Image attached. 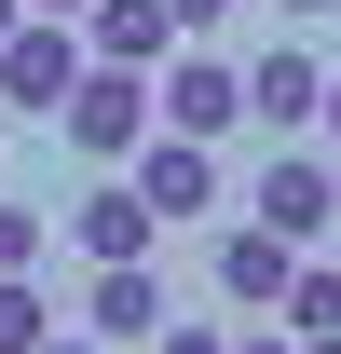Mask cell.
<instances>
[{
	"label": "cell",
	"instance_id": "cell-13",
	"mask_svg": "<svg viewBox=\"0 0 341 354\" xmlns=\"http://www.w3.org/2000/svg\"><path fill=\"white\" fill-rule=\"evenodd\" d=\"M42 245H55V218H42V205H14V191H0V272H42Z\"/></svg>",
	"mask_w": 341,
	"mask_h": 354
},
{
	"label": "cell",
	"instance_id": "cell-2",
	"mask_svg": "<svg viewBox=\"0 0 341 354\" xmlns=\"http://www.w3.org/2000/svg\"><path fill=\"white\" fill-rule=\"evenodd\" d=\"M82 68H96V41H82V28H69V14H28V28L0 41V109H28V123H55Z\"/></svg>",
	"mask_w": 341,
	"mask_h": 354
},
{
	"label": "cell",
	"instance_id": "cell-9",
	"mask_svg": "<svg viewBox=\"0 0 341 354\" xmlns=\"http://www.w3.org/2000/svg\"><path fill=\"white\" fill-rule=\"evenodd\" d=\"M164 123H177V136H232V123H246V68L177 55V68H164Z\"/></svg>",
	"mask_w": 341,
	"mask_h": 354
},
{
	"label": "cell",
	"instance_id": "cell-19",
	"mask_svg": "<svg viewBox=\"0 0 341 354\" xmlns=\"http://www.w3.org/2000/svg\"><path fill=\"white\" fill-rule=\"evenodd\" d=\"M273 14H287V28H300V14H341V0H273Z\"/></svg>",
	"mask_w": 341,
	"mask_h": 354
},
{
	"label": "cell",
	"instance_id": "cell-8",
	"mask_svg": "<svg viewBox=\"0 0 341 354\" xmlns=\"http://www.w3.org/2000/svg\"><path fill=\"white\" fill-rule=\"evenodd\" d=\"M246 123H273V136H300V123H328V68H314L300 41H273V55L246 68Z\"/></svg>",
	"mask_w": 341,
	"mask_h": 354
},
{
	"label": "cell",
	"instance_id": "cell-17",
	"mask_svg": "<svg viewBox=\"0 0 341 354\" xmlns=\"http://www.w3.org/2000/svg\"><path fill=\"white\" fill-rule=\"evenodd\" d=\"M218 14H232V0H177V28H218Z\"/></svg>",
	"mask_w": 341,
	"mask_h": 354
},
{
	"label": "cell",
	"instance_id": "cell-5",
	"mask_svg": "<svg viewBox=\"0 0 341 354\" xmlns=\"http://www.w3.org/2000/svg\"><path fill=\"white\" fill-rule=\"evenodd\" d=\"M205 272H218V300H232V313H287V272H300V245H287L273 218H232Z\"/></svg>",
	"mask_w": 341,
	"mask_h": 354
},
{
	"label": "cell",
	"instance_id": "cell-11",
	"mask_svg": "<svg viewBox=\"0 0 341 354\" xmlns=\"http://www.w3.org/2000/svg\"><path fill=\"white\" fill-rule=\"evenodd\" d=\"M42 341H55V300L28 272H0V354H42Z\"/></svg>",
	"mask_w": 341,
	"mask_h": 354
},
{
	"label": "cell",
	"instance_id": "cell-16",
	"mask_svg": "<svg viewBox=\"0 0 341 354\" xmlns=\"http://www.w3.org/2000/svg\"><path fill=\"white\" fill-rule=\"evenodd\" d=\"M42 354H110V341H96V327H55V341H42Z\"/></svg>",
	"mask_w": 341,
	"mask_h": 354
},
{
	"label": "cell",
	"instance_id": "cell-22",
	"mask_svg": "<svg viewBox=\"0 0 341 354\" xmlns=\"http://www.w3.org/2000/svg\"><path fill=\"white\" fill-rule=\"evenodd\" d=\"M300 354H341V327H314V341H300Z\"/></svg>",
	"mask_w": 341,
	"mask_h": 354
},
{
	"label": "cell",
	"instance_id": "cell-21",
	"mask_svg": "<svg viewBox=\"0 0 341 354\" xmlns=\"http://www.w3.org/2000/svg\"><path fill=\"white\" fill-rule=\"evenodd\" d=\"M14 28H28V0H0V41H14Z\"/></svg>",
	"mask_w": 341,
	"mask_h": 354
},
{
	"label": "cell",
	"instance_id": "cell-7",
	"mask_svg": "<svg viewBox=\"0 0 341 354\" xmlns=\"http://www.w3.org/2000/svg\"><path fill=\"white\" fill-rule=\"evenodd\" d=\"M82 327H96V341H164V272H150V259H96Z\"/></svg>",
	"mask_w": 341,
	"mask_h": 354
},
{
	"label": "cell",
	"instance_id": "cell-3",
	"mask_svg": "<svg viewBox=\"0 0 341 354\" xmlns=\"http://www.w3.org/2000/svg\"><path fill=\"white\" fill-rule=\"evenodd\" d=\"M123 177L150 191V205H164V232H177V218H218V136H177V123H150Z\"/></svg>",
	"mask_w": 341,
	"mask_h": 354
},
{
	"label": "cell",
	"instance_id": "cell-4",
	"mask_svg": "<svg viewBox=\"0 0 341 354\" xmlns=\"http://www.w3.org/2000/svg\"><path fill=\"white\" fill-rule=\"evenodd\" d=\"M246 218H273L287 245L341 232V164H328V150H273V164H259V191H246Z\"/></svg>",
	"mask_w": 341,
	"mask_h": 354
},
{
	"label": "cell",
	"instance_id": "cell-18",
	"mask_svg": "<svg viewBox=\"0 0 341 354\" xmlns=\"http://www.w3.org/2000/svg\"><path fill=\"white\" fill-rule=\"evenodd\" d=\"M28 14H69V28H82V14H96V0H28Z\"/></svg>",
	"mask_w": 341,
	"mask_h": 354
},
{
	"label": "cell",
	"instance_id": "cell-6",
	"mask_svg": "<svg viewBox=\"0 0 341 354\" xmlns=\"http://www.w3.org/2000/svg\"><path fill=\"white\" fill-rule=\"evenodd\" d=\"M150 232H164V205H150L137 177H96L82 205H69V245H82V259H150Z\"/></svg>",
	"mask_w": 341,
	"mask_h": 354
},
{
	"label": "cell",
	"instance_id": "cell-10",
	"mask_svg": "<svg viewBox=\"0 0 341 354\" xmlns=\"http://www.w3.org/2000/svg\"><path fill=\"white\" fill-rule=\"evenodd\" d=\"M82 41L110 55V68H164V55H177V0H96Z\"/></svg>",
	"mask_w": 341,
	"mask_h": 354
},
{
	"label": "cell",
	"instance_id": "cell-20",
	"mask_svg": "<svg viewBox=\"0 0 341 354\" xmlns=\"http://www.w3.org/2000/svg\"><path fill=\"white\" fill-rule=\"evenodd\" d=\"M328 150H341V68H328Z\"/></svg>",
	"mask_w": 341,
	"mask_h": 354
},
{
	"label": "cell",
	"instance_id": "cell-12",
	"mask_svg": "<svg viewBox=\"0 0 341 354\" xmlns=\"http://www.w3.org/2000/svg\"><path fill=\"white\" fill-rule=\"evenodd\" d=\"M287 327H300V341H314V327H341V272H328V259L287 272Z\"/></svg>",
	"mask_w": 341,
	"mask_h": 354
},
{
	"label": "cell",
	"instance_id": "cell-14",
	"mask_svg": "<svg viewBox=\"0 0 341 354\" xmlns=\"http://www.w3.org/2000/svg\"><path fill=\"white\" fill-rule=\"evenodd\" d=\"M150 354H232V327H164Z\"/></svg>",
	"mask_w": 341,
	"mask_h": 354
},
{
	"label": "cell",
	"instance_id": "cell-15",
	"mask_svg": "<svg viewBox=\"0 0 341 354\" xmlns=\"http://www.w3.org/2000/svg\"><path fill=\"white\" fill-rule=\"evenodd\" d=\"M232 354H300V341H287V327H246V341H232Z\"/></svg>",
	"mask_w": 341,
	"mask_h": 354
},
{
	"label": "cell",
	"instance_id": "cell-1",
	"mask_svg": "<svg viewBox=\"0 0 341 354\" xmlns=\"http://www.w3.org/2000/svg\"><path fill=\"white\" fill-rule=\"evenodd\" d=\"M164 123V82H150V68H110V55H96L82 82H69V109H55V136H69V150H96V164H137V136Z\"/></svg>",
	"mask_w": 341,
	"mask_h": 354
}]
</instances>
